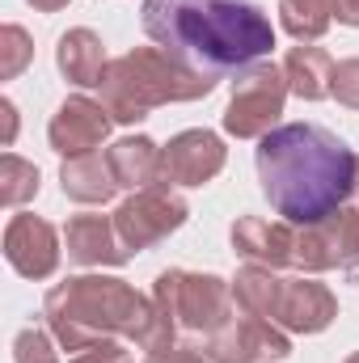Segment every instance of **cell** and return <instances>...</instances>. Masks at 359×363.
<instances>
[{
	"instance_id": "cell-1",
	"label": "cell",
	"mask_w": 359,
	"mask_h": 363,
	"mask_svg": "<svg viewBox=\"0 0 359 363\" xmlns=\"http://www.w3.org/2000/svg\"><path fill=\"white\" fill-rule=\"evenodd\" d=\"M258 182L287 224H321L359 190V157L326 127L287 123L258 140Z\"/></svg>"
},
{
	"instance_id": "cell-2",
	"label": "cell",
	"mask_w": 359,
	"mask_h": 363,
	"mask_svg": "<svg viewBox=\"0 0 359 363\" xmlns=\"http://www.w3.org/2000/svg\"><path fill=\"white\" fill-rule=\"evenodd\" d=\"M144 34L203 77L250 68L275 47L270 17L250 0H144Z\"/></svg>"
},
{
	"instance_id": "cell-3",
	"label": "cell",
	"mask_w": 359,
	"mask_h": 363,
	"mask_svg": "<svg viewBox=\"0 0 359 363\" xmlns=\"http://www.w3.org/2000/svg\"><path fill=\"white\" fill-rule=\"evenodd\" d=\"M47 317H51L55 338L72 355L101 342L106 334H127L153 355L174 347V321L165 317V308L136 296L123 279L81 274V279L60 283L47 296Z\"/></svg>"
},
{
	"instance_id": "cell-4",
	"label": "cell",
	"mask_w": 359,
	"mask_h": 363,
	"mask_svg": "<svg viewBox=\"0 0 359 363\" xmlns=\"http://www.w3.org/2000/svg\"><path fill=\"white\" fill-rule=\"evenodd\" d=\"M216 77H203L194 68H186L182 60H174L170 51L161 47H140V51H127L123 60H114L101 77V97H106V110L110 118L118 123H140L153 106H165V101H190V97H203L211 93Z\"/></svg>"
},
{
	"instance_id": "cell-5",
	"label": "cell",
	"mask_w": 359,
	"mask_h": 363,
	"mask_svg": "<svg viewBox=\"0 0 359 363\" xmlns=\"http://www.w3.org/2000/svg\"><path fill=\"white\" fill-rule=\"evenodd\" d=\"M157 304L174 321V330L190 334H216L233 317V291L216 274L165 271L157 279Z\"/></svg>"
},
{
	"instance_id": "cell-6",
	"label": "cell",
	"mask_w": 359,
	"mask_h": 363,
	"mask_svg": "<svg viewBox=\"0 0 359 363\" xmlns=\"http://www.w3.org/2000/svg\"><path fill=\"white\" fill-rule=\"evenodd\" d=\"M287 77L283 68L275 64H258V68H245V77L237 81L233 101H228V114H224V127L237 135V140H263L270 131V123L283 114V101H287Z\"/></svg>"
},
{
	"instance_id": "cell-7",
	"label": "cell",
	"mask_w": 359,
	"mask_h": 363,
	"mask_svg": "<svg viewBox=\"0 0 359 363\" xmlns=\"http://www.w3.org/2000/svg\"><path fill=\"white\" fill-rule=\"evenodd\" d=\"M182 220H186V203L170 190V182H157V186L136 190L114 211V233H118L123 250L131 254V250H148L161 237H170L174 228H182Z\"/></svg>"
},
{
	"instance_id": "cell-8",
	"label": "cell",
	"mask_w": 359,
	"mask_h": 363,
	"mask_svg": "<svg viewBox=\"0 0 359 363\" xmlns=\"http://www.w3.org/2000/svg\"><path fill=\"white\" fill-rule=\"evenodd\" d=\"M296 267L304 271H355L359 267V207H343L296 237Z\"/></svg>"
},
{
	"instance_id": "cell-9",
	"label": "cell",
	"mask_w": 359,
	"mask_h": 363,
	"mask_svg": "<svg viewBox=\"0 0 359 363\" xmlns=\"http://www.w3.org/2000/svg\"><path fill=\"white\" fill-rule=\"evenodd\" d=\"M334 313H338V304L321 283H313V279H275L263 317L283 325V330H296V334H317L334 321Z\"/></svg>"
},
{
	"instance_id": "cell-10",
	"label": "cell",
	"mask_w": 359,
	"mask_h": 363,
	"mask_svg": "<svg viewBox=\"0 0 359 363\" xmlns=\"http://www.w3.org/2000/svg\"><path fill=\"white\" fill-rule=\"evenodd\" d=\"M287 355V338L275 330V321L254 317V313H233L207 347L211 363H258V359H283Z\"/></svg>"
},
{
	"instance_id": "cell-11",
	"label": "cell",
	"mask_w": 359,
	"mask_h": 363,
	"mask_svg": "<svg viewBox=\"0 0 359 363\" xmlns=\"http://www.w3.org/2000/svg\"><path fill=\"white\" fill-rule=\"evenodd\" d=\"M224 169V144L211 131H182L161 148V182L174 186H203Z\"/></svg>"
},
{
	"instance_id": "cell-12",
	"label": "cell",
	"mask_w": 359,
	"mask_h": 363,
	"mask_svg": "<svg viewBox=\"0 0 359 363\" xmlns=\"http://www.w3.org/2000/svg\"><path fill=\"white\" fill-rule=\"evenodd\" d=\"M110 131V110L89 97H68L51 118V148L60 157H85L97 152V144Z\"/></svg>"
},
{
	"instance_id": "cell-13",
	"label": "cell",
	"mask_w": 359,
	"mask_h": 363,
	"mask_svg": "<svg viewBox=\"0 0 359 363\" xmlns=\"http://www.w3.org/2000/svg\"><path fill=\"white\" fill-rule=\"evenodd\" d=\"M4 258L13 262V271L26 279H47L60 267V241L55 228L38 216H13L9 233H4Z\"/></svg>"
},
{
	"instance_id": "cell-14",
	"label": "cell",
	"mask_w": 359,
	"mask_h": 363,
	"mask_svg": "<svg viewBox=\"0 0 359 363\" xmlns=\"http://www.w3.org/2000/svg\"><path fill=\"white\" fill-rule=\"evenodd\" d=\"M233 245L258 262V267H292V254H296V233H287L283 224H270L258 216H241L233 224Z\"/></svg>"
},
{
	"instance_id": "cell-15",
	"label": "cell",
	"mask_w": 359,
	"mask_h": 363,
	"mask_svg": "<svg viewBox=\"0 0 359 363\" xmlns=\"http://www.w3.org/2000/svg\"><path fill=\"white\" fill-rule=\"evenodd\" d=\"M68 258L81 262V267H101V262L118 267L131 254L123 250V241H118V233H114L110 220H101V216H77L68 224Z\"/></svg>"
},
{
	"instance_id": "cell-16",
	"label": "cell",
	"mask_w": 359,
	"mask_h": 363,
	"mask_svg": "<svg viewBox=\"0 0 359 363\" xmlns=\"http://www.w3.org/2000/svg\"><path fill=\"white\" fill-rule=\"evenodd\" d=\"M118 190V178L110 169V157L85 152V157H68L64 161V194L77 203H106Z\"/></svg>"
},
{
	"instance_id": "cell-17",
	"label": "cell",
	"mask_w": 359,
	"mask_h": 363,
	"mask_svg": "<svg viewBox=\"0 0 359 363\" xmlns=\"http://www.w3.org/2000/svg\"><path fill=\"white\" fill-rule=\"evenodd\" d=\"M60 68H64V77L72 81V85H101V77H106V51H101V38L93 34V30H68L64 38H60Z\"/></svg>"
},
{
	"instance_id": "cell-18",
	"label": "cell",
	"mask_w": 359,
	"mask_h": 363,
	"mask_svg": "<svg viewBox=\"0 0 359 363\" xmlns=\"http://www.w3.org/2000/svg\"><path fill=\"white\" fill-rule=\"evenodd\" d=\"M283 77H287V89L296 97H330V81H334V60L321 51V47H292L287 60H283Z\"/></svg>"
},
{
	"instance_id": "cell-19",
	"label": "cell",
	"mask_w": 359,
	"mask_h": 363,
	"mask_svg": "<svg viewBox=\"0 0 359 363\" xmlns=\"http://www.w3.org/2000/svg\"><path fill=\"white\" fill-rule=\"evenodd\" d=\"M106 157H110V169H114L118 186L144 190V186H157V178H161V148H157L148 135L123 140V144H114Z\"/></svg>"
},
{
	"instance_id": "cell-20",
	"label": "cell",
	"mask_w": 359,
	"mask_h": 363,
	"mask_svg": "<svg viewBox=\"0 0 359 363\" xmlns=\"http://www.w3.org/2000/svg\"><path fill=\"white\" fill-rule=\"evenodd\" d=\"M283 30L300 43H313L330 30V21L338 17V0H283Z\"/></svg>"
},
{
	"instance_id": "cell-21",
	"label": "cell",
	"mask_w": 359,
	"mask_h": 363,
	"mask_svg": "<svg viewBox=\"0 0 359 363\" xmlns=\"http://www.w3.org/2000/svg\"><path fill=\"white\" fill-rule=\"evenodd\" d=\"M0 178H4V186H0V199H4V207H21L26 199H34L38 194V169L34 165H26L21 157H4V165H0Z\"/></svg>"
},
{
	"instance_id": "cell-22",
	"label": "cell",
	"mask_w": 359,
	"mask_h": 363,
	"mask_svg": "<svg viewBox=\"0 0 359 363\" xmlns=\"http://www.w3.org/2000/svg\"><path fill=\"white\" fill-rule=\"evenodd\" d=\"M0 43H4V60H0V77H17L30 60V38L21 26H4L0 30Z\"/></svg>"
},
{
	"instance_id": "cell-23",
	"label": "cell",
	"mask_w": 359,
	"mask_h": 363,
	"mask_svg": "<svg viewBox=\"0 0 359 363\" xmlns=\"http://www.w3.org/2000/svg\"><path fill=\"white\" fill-rule=\"evenodd\" d=\"M330 93H334L343 106L359 110V60H343V64H334V81H330Z\"/></svg>"
},
{
	"instance_id": "cell-24",
	"label": "cell",
	"mask_w": 359,
	"mask_h": 363,
	"mask_svg": "<svg viewBox=\"0 0 359 363\" xmlns=\"http://www.w3.org/2000/svg\"><path fill=\"white\" fill-rule=\"evenodd\" d=\"M17 363H60V359H55V351H51L43 330H26L17 338Z\"/></svg>"
},
{
	"instance_id": "cell-25",
	"label": "cell",
	"mask_w": 359,
	"mask_h": 363,
	"mask_svg": "<svg viewBox=\"0 0 359 363\" xmlns=\"http://www.w3.org/2000/svg\"><path fill=\"white\" fill-rule=\"evenodd\" d=\"M148 363H207L199 351H190V347H170V351H157Z\"/></svg>"
},
{
	"instance_id": "cell-26",
	"label": "cell",
	"mask_w": 359,
	"mask_h": 363,
	"mask_svg": "<svg viewBox=\"0 0 359 363\" xmlns=\"http://www.w3.org/2000/svg\"><path fill=\"white\" fill-rule=\"evenodd\" d=\"M338 21L359 26V0H338Z\"/></svg>"
},
{
	"instance_id": "cell-27",
	"label": "cell",
	"mask_w": 359,
	"mask_h": 363,
	"mask_svg": "<svg viewBox=\"0 0 359 363\" xmlns=\"http://www.w3.org/2000/svg\"><path fill=\"white\" fill-rule=\"evenodd\" d=\"M30 4H34V9H43V13H55V9H64L68 0H30Z\"/></svg>"
},
{
	"instance_id": "cell-28",
	"label": "cell",
	"mask_w": 359,
	"mask_h": 363,
	"mask_svg": "<svg viewBox=\"0 0 359 363\" xmlns=\"http://www.w3.org/2000/svg\"><path fill=\"white\" fill-rule=\"evenodd\" d=\"M347 363H359V355H351V359H347Z\"/></svg>"
}]
</instances>
